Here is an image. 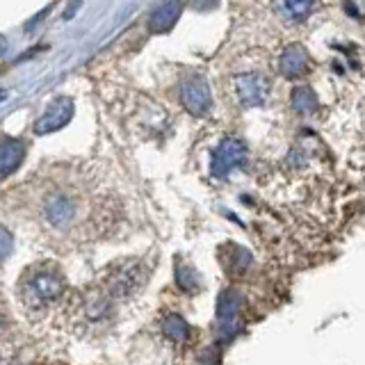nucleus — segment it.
<instances>
[{
	"label": "nucleus",
	"instance_id": "f257e3e1",
	"mask_svg": "<svg viewBox=\"0 0 365 365\" xmlns=\"http://www.w3.org/2000/svg\"><path fill=\"white\" fill-rule=\"evenodd\" d=\"M30 212L41 231L48 237L60 240H91L103 235L114 226L117 205L114 201L96 199L94 194L83 192L66 182L43 185L37 199L28 201Z\"/></svg>",
	"mask_w": 365,
	"mask_h": 365
},
{
	"label": "nucleus",
	"instance_id": "f03ea898",
	"mask_svg": "<svg viewBox=\"0 0 365 365\" xmlns=\"http://www.w3.org/2000/svg\"><path fill=\"white\" fill-rule=\"evenodd\" d=\"M66 281L62 269L53 262H37L30 265L19 281V297L26 311L32 315L48 313L53 306L66 297Z\"/></svg>",
	"mask_w": 365,
	"mask_h": 365
},
{
	"label": "nucleus",
	"instance_id": "7ed1b4c3",
	"mask_svg": "<svg viewBox=\"0 0 365 365\" xmlns=\"http://www.w3.org/2000/svg\"><path fill=\"white\" fill-rule=\"evenodd\" d=\"M247 151H245V144L237 142V140H224L220 144V148L215 151L212 158V171L217 176H226L231 174L233 169H237L240 165L245 163Z\"/></svg>",
	"mask_w": 365,
	"mask_h": 365
},
{
	"label": "nucleus",
	"instance_id": "20e7f679",
	"mask_svg": "<svg viewBox=\"0 0 365 365\" xmlns=\"http://www.w3.org/2000/svg\"><path fill=\"white\" fill-rule=\"evenodd\" d=\"M267 91H269V83L258 73H249L237 80V98L245 106H260L267 98Z\"/></svg>",
	"mask_w": 365,
	"mask_h": 365
},
{
	"label": "nucleus",
	"instance_id": "39448f33",
	"mask_svg": "<svg viewBox=\"0 0 365 365\" xmlns=\"http://www.w3.org/2000/svg\"><path fill=\"white\" fill-rule=\"evenodd\" d=\"M308 64H311V57H308V51L299 43H292L283 51L281 55V73L285 78H299L308 71Z\"/></svg>",
	"mask_w": 365,
	"mask_h": 365
},
{
	"label": "nucleus",
	"instance_id": "423d86ee",
	"mask_svg": "<svg viewBox=\"0 0 365 365\" xmlns=\"http://www.w3.org/2000/svg\"><path fill=\"white\" fill-rule=\"evenodd\" d=\"M240 306H242V297L235 290H226L220 299V311H217V322H220L222 331L226 336H233V331L237 327V315Z\"/></svg>",
	"mask_w": 365,
	"mask_h": 365
},
{
	"label": "nucleus",
	"instance_id": "0eeeda50",
	"mask_svg": "<svg viewBox=\"0 0 365 365\" xmlns=\"http://www.w3.org/2000/svg\"><path fill=\"white\" fill-rule=\"evenodd\" d=\"M182 101L194 114H203L210 108V91L205 87L203 80H192V83L182 91Z\"/></svg>",
	"mask_w": 365,
	"mask_h": 365
},
{
	"label": "nucleus",
	"instance_id": "6e6552de",
	"mask_svg": "<svg viewBox=\"0 0 365 365\" xmlns=\"http://www.w3.org/2000/svg\"><path fill=\"white\" fill-rule=\"evenodd\" d=\"M317 0H277V11L281 19L290 21V23H299L308 19V14L315 9Z\"/></svg>",
	"mask_w": 365,
	"mask_h": 365
},
{
	"label": "nucleus",
	"instance_id": "1a4fd4ad",
	"mask_svg": "<svg viewBox=\"0 0 365 365\" xmlns=\"http://www.w3.org/2000/svg\"><path fill=\"white\" fill-rule=\"evenodd\" d=\"M23 160V146L14 140H3L0 142V178L9 176L11 171H16V167Z\"/></svg>",
	"mask_w": 365,
	"mask_h": 365
},
{
	"label": "nucleus",
	"instance_id": "9d476101",
	"mask_svg": "<svg viewBox=\"0 0 365 365\" xmlns=\"http://www.w3.org/2000/svg\"><path fill=\"white\" fill-rule=\"evenodd\" d=\"M163 334L171 342H185L190 338V327L180 315H169L163 319Z\"/></svg>",
	"mask_w": 365,
	"mask_h": 365
},
{
	"label": "nucleus",
	"instance_id": "9b49d317",
	"mask_svg": "<svg viewBox=\"0 0 365 365\" xmlns=\"http://www.w3.org/2000/svg\"><path fill=\"white\" fill-rule=\"evenodd\" d=\"M292 108L299 112L302 117H306V114H313L317 110V98L308 87H299V89H294V94H292Z\"/></svg>",
	"mask_w": 365,
	"mask_h": 365
},
{
	"label": "nucleus",
	"instance_id": "f8f14e48",
	"mask_svg": "<svg viewBox=\"0 0 365 365\" xmlns=\"http://www.w3.org/2000/svg\"><path fill=\"white\" fill-rule=\"evenodd\" d=\"M11 249H14V237H11V233L0 224V262L11 254Z\"/></svg>",
	"mask_w": 365,
	"mask_h": 365
}]
</instances>
